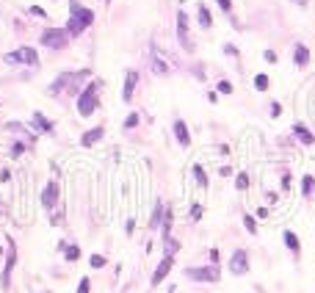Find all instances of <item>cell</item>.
I'll return each mask as SVG.
<instances>
[{"label":"cell","instance_id":"1","mask_svg":"<svg viewBox=\"0 0 315 293\" xmlns=\"http://www.w3.org/2000/svg\"><path fill=\"white\" fill-rule=\"evenodd\" d=\"M91 22H94V11L86 8V6H80L77 0H70V22H67V34L80 36Z\"/></svg>","mask_w":315,"mask_h":293},{"label":"cell","instance_id":"2","mask_svg":"<svg viewBox=\"0 0 315 293\" xmlns=\"http://www.w3.org/2000/svg\"><path fill=\"white\" fill-rule=\"evenodd\" d=\"M100 105V80H91L80 94H77V113L80 116H91Z\"/></svg>","mask_w":315,"mask_h":293},{"label":"cell","instance_id":"3","mask_svg":"<svg viewBox=\"0 0 315 293\" xmlns=\"http://www.w3.org/2000/svg\"><path fill=\"white\" fill-rule=\"evenodd\" d=\"M70 39L72 36L67 34V28H47L42 34V44L50 47V50H64L67 44H70Z\"/></svg>","mask_w":315,"mask_h":293},{"label":"cell","instance_id":"4","mask_svg":"<svg viewBox=\"0 0 315 293\" xmlns=\"http://www.w3.org/2000/svg\"><path fill=\"white\" fill-rule=\"evenodd\" d=\"M185 277L188 279H194V282H218V277H221V274H218V265H202V268H199V265H191V268H185Z\"/></svg>","mask_w":315,"mask_h":293},{"label":"cell","instance_id":"5","mask_svg":"<svg viewBox=\"0 0 315 293\" xmlns=\"http://www.w3.org/2000/svg\"><path fill=\"white\" fill-rule=\"evenodd\" d=\"M6 64H28V67H39V56L34 47H20L14 53H6Z\"/></svg>","mask_w":315,"mask_h":293},{"label":"cell","instance_id":"6","mask_svg":"<svg viewBox=\"0 0 315 293\" xmlns=\"http://www.w3.org/2000/svg\"><path fill=\"white\" fill-rule=\"evenodd\" d=\"M14 263H17V246H14V241L8 238V263H6V268H3V277H0L3 291L11 288V271H14Z\"/></svg>","mask_w":315,"mask_h":293},{"label":"cell","instance_id":"7","mask_svg":"<svg viewBox=\"0 0 315 293\" xmlns=\"http://www.w3.org/2000/svg\"><path fill=\"white\" fill-rule=\"evenodd\" d=\"M230 271L235 274V277H241V274L249 271V255H246L244 249H235L230 257Z\"/></svg>","mask_w":315,"mask_h":293},{"label":"cell","instance_id":"8","mask_svg":"<svg viewBox=\"0 0 315 293\" xmlns=\"http://www.w3.org/2000/svg\"><path fill=\"white\" fill-rule=\"evenodd\" d=\"M172 265H175V257H172V255H163V260L158 263V268H155V274H152V288H158V285L163 282V279L169 277Z\"/></svg>","mask_w":315,"mask_h":293},{"label":"cell","instance_id":"9","mask_svg":"<svg viewBox=\"0 0 315 293\" xmlns=\"http://www.w3.org/2000/svg\"><path fill=\"white\" fill-rule=\"evenodd\" d=\"M177 39H180V44L188 50V53L194 50L188 42V17H185V11H177Z\"/></svg>","mask_w":315,"mask_h":293},{"label":"cell","instance_id":"10","mask_svg":"<svg viewBox=\"0 0 315 293\" xmlns=\"http://www.w3.org/2000/svg\"><path fill=\"white\" fill-rule=\"evenodd\" d=\"M58 183H47V185H44V191H42V205L47 210H53L56 208V202H58Z\"/></svg>","mask_w":315,"mask_h":293},{"label":"cell","instance_id":"11","mask_svg":"<svg viewBox=\"0 0 315 293\" xmlns=\"http://www.w3.org/2000/svg\"><path fill=\"white\" fill-rule=\"evenodd\" d=\"M136 83H139V72H136V70H127V75H125V89H122V100H125V103H130V100H133Z\"/></svg>","mask_w":315,"mask_h":293},{"label":"cell","instance_id":"12","mask_svg":"<svg viewBox=\"0 0 315 293\" xmlns=\"http://www.w3.org/2000/svg\"><path fill=\"white\" fill-rule=\"evenodd\" d=\"M175 139H177V144L180 146H191V133H188V125H185V122H182V119H177L175 125Z\"/></svg>","mask_w":315,"mask_h":293},{"label":"cell","instance_id":"13","mask_svg":"<svg viewBox=\"0 0 315 293\" xmlns=\"http://www.w3.org/2000/svg\"><path fill=\"white\" fill-rule=\"evenodd\" d=\"M105 136V127H91V130L83 133V139H80V146H94L100 139Z\"/></svg>","mask_w":315,"mask_h":293},{"label":"cell","instance_id":"14","mask_svg":"<svg viewBox=\"0 0 315 293\" xmlns=\"http://www.w3.org/2000/svg\"><path fill=\"white\" fill-rule=\"evenodd\" d=\"M293 64L299 67V70H304V67L310 64V50L304 47V44H296L293 47Z\"/></svg>","mask_w":315,"mask_h":293},{"label":"cell","instance_id":"15","mask_svg":"<svg viewBox=\"0 0 315 293\" xmlns=\"http://www.w3.org/2000/svg\"><path fill=\"white\" fill-rule=\"evenodd\" d=\"M293 133H296V139H299L301 144H307V146L315 144V136H313V133H310L304 125H301V122H296V125H293Z\"/></svg>","mask_w":315,"mask_h":293},{"label":"cell","instance_id":"16","mask_svg":"<svg viewBox=\"0 0 315 293\" xmlns=\"http://www.w3.org/2000/svg\"><path fill=\"white\" fill-rule=\"evenodd\" d=\"M34 125L39 133H53V122H50L42 111H34Z\"/></svg>","mask_w":315,"mask_h":293},{"label":"cell","instance_id":"17","mask_svg":"<svg viewBox=\"0 0 315 293\" xmlns=\"http://www.w3.org/2000/svg\"><path fill=\"white\" fill-rule=\"evenodd\" d=\"M163 213H166V208H163V202H155V210H152V216H149V230H158L163 221Z\"/></svg>","mask_w":315,"mask_h":293},{"label":"cell","instance_id":"18","mask_svg":"<svg viewBox=\"0 0 315 293\" xmlns=\"http://www.w3.org/2000/svg\"><path fill=\"white\" fill-rule=\"evenodd\" d=\"M282 238H285V246H287V249L293 252L296 257H299V252H301V244H299V238H296V232H290V230H287V232H282Z\"/></svg>","mask_w":315,"mask_h":293},{"label":"cell","instance_id":"19","mask_svg":"<svg viewBox=\"0 0 315 293\" xmlns=\"http://www.w3.org/2000/svg\"><path fill=\"white\" fill-rule=\"evenodd\" d=\"M152 72H155V75H166V72H169V64L161 61V56H158V53L152 56Z\"/></svg>","mask_w":315,"mask_h":293},{"label":"cell","instance_id":"20","mask_svg":"<svg viewBox=\"0 0 315 293\" xmlns=\"http://www.w3.org/2000/svg\"><path fill=\"white\" fill-rule=\"evenodd\" d=\"M199 25H202V28H210V25H213V17H210L208 6H202V3H199Z\"/></svg>","mask_w":315,"mask_h":293},{"label":"cell","instance_id":"21","mask_svg":"<svg viewBox=\"0 0 315 293\" xmlns=\"http://www.w3.org/2000/svg\"><path fill=\"white\" fill-rule=\"evenodd\" d=\"M194 180L199 188H208V175H205V169L202 166H194Z\"/></svg>","mask_w":315,"mask_h":293},{"label":"cell","instance_id":"22","mask_svg":"<svg viewBox=\"0 0 315 293\" xmlns=\"http://www.w3.org/2000/svg\"><path fill=\"white\" fill-rule=\"evenodd\" d=\"M301 191H304V196H313V194H315V180H313L310 175L301 180Z\"/></svg>","mask_w":315,"mask_h":293},{"label":"cell","instance_id":"23","mask_svg":"<svg viewBox=\"0 0 315 293\" xmlns=\"http://www.w3.org/2000/svg\"><path fill=\"white\" fill-rule=\"evenodd\" d=\"M163 244H166V255H172V257H175V252L180 249V244H177V241H175L172 235H166V238H163Z\"/></svg>","mask_w":315,"mask_h":293},{"label":"cell","instance_id":"24","mask_svg":"<svg viewBox=\"0 0 315 293\" xmlns=\"http://www.w3.org/2000/svg\"><path fill=\"white\" fill-rule=\"evenodd\" d=\"M244 227L249 230V235H257V221H254L249 213H244Z\"/></svg>","mask_w":315,"mask_h":293},{"label":"cell","instance_id":"25","mask_svg":"<svg viewBox=\"0 0 315 293\" xmlns=\"http://www.w3.org/2000/svg\"><path fill=\"white\" fill-rule=\"evenodd\" d=\"M67 260L77 263V260H80V249H77V246H67Z\"/></svg>","mask_w":315,"mask_h":293},{"label":"cell","instance_id":"26","mask_svg":"<svg viewBox=\"0 0 315 293\" xmlns=\"http://www.w3.org/2000/svg\"><path fill=\"white\" fill-rule=\"evenodd\" d=\"M254 89H257V91H266L268 89V75H257V77H254Z\"/></svg>","mask_w":315,"mask_h":293},{"label":"cell","instance_id":"27","mask_svg":"<svg viewBox=\"0 0 315 293\" xmlns=\"http://www.w3.org/2000/svg\"><path fill=\"white\" fill-rule=\"evenodd\" d=\"M235 185H238V191H246V188H249V175H244V172H241V175L235 177Z\"/></svg>","mask_w":315,"mask_h":293},{"label":"cell","instance_id":"28","mask_svg":"<svg viewBox=\"0 0 315 293\" xmlns=\"http://www.w3.org/2000/svg\"><path fill=\"white\" fill-rule=\"evenodd\" d=\"M25 149H28V146L22 144V141H17V144H14V146H11V158H20V155H22V152H25Z\"/></svg>","mask_w":315,"mask_h":293},{"label":"cell","instance_id":"29","mask_svg":"<svg viewBox=\"0 0 315 293\" xmlns=\"http://www.w3.org/2000/svg\"><path fill=\"white\" fill-rule=\"evenodd\" d=\"M89 263H91V268H103V265H105V257H103V255H91Z\"/></svg>","mask_w":315,"mask_h":293},{"label":"cell","instance_id":"30","mask_svg":"<svg viewBox=\"0 0 315 293\" xmlns=\"http://www.w3.org/2000/svg\"><path fill=\"white\" fill-rule=\"evenodd\" d=\"M136 125H139V113H130V116L125 119V127H127V130H133Z\"/></svg>","mask_w":315,"mask_h":293},{"label":"cell","instance_id":"31","mask_svg":"<svg viewBox=\"0 0 315 293\" xmlns=\"http://www.w3.org/2000/svg\"><path fill=\"white\" fill-rule=\"evenodd\" d=\"M89 291H91V282H89V277H83L80 285H77V293H89Z\"/></svg>","mask_w":315,"mask_h":293},{"label":"cell","instance_id":"32","mask_svg":"<svg viewBox=\"0 0 315 293\" xmlns=\"http://www.w3.org/2000/svg\"><path fill=\"white\" fill-rule=\"evenodd\" d=\"M191 219H194V221L202 219V205H191Z\"/></svg>","mask_w":315,"mask_h":293},{"label":"cell","instance_id":"33","mask_svg":"<svg viewBox=\"0 0 315 293\" xmlns=\"http://www.w3.org/2000/svg\"><path fill=\"white\" fill-rule=\"evenodd\" d=\"M263 58H266L268 64H277V53H274V50H266V53H263Z\"/></svg>","mask_w":315,"mask_h":293},{"label":"cell","instance_id":"34","mask_svg":"<svg viewBox=\"0 0 315 293\" xmlns=\"http://www.w3.org/2000/svg\"><path fill=\"white\" fill-rule=\"evenodd\" d=\"M218 91H221V94H230V91H232V83H227V80H221V83H218Z\"/></svg>","mask_w":315,"mask_h":293},{"label":"cell","instance_id":"35","mask_svg":"<svg viewBox=\"0 0 315 293\" xmlns=\"http://www.w3.org/2000/svg\"><path fill=\"white\" fill-rule=\"evenodd\" d=\"M28 14H34V17H47V14H44V8H39V6H31Z\"/></svg>","mask_w":315,"mask_h":293},{"label":"cell","instance_id":"36","mask_svg":"<svg viewBox=\"0 0 315 293\" xmlns=\"http://www.w3.org/2000/svg\"><path fill=\"white\" fill-rule=\"evenodd\" d=\"M218 6H221V11H227V14L232 11V3H230V0H218Z\"/></svg>","mask_w":315,"mask_h":293},{"label":"cell","instance_id":"37","mask_svg":"<svg viewBox=\"0 0 315 293\" xmlns=\"http://www.w3.org/2000/svg\"><path fill=\"white\" fill-rule=\"evenodd\" d=\"M280 113H282V105L274 103V105H271V116H280Z\"/></svg>","mask_w":315,"mask_h":293},{"label":"cell","instance_id":"38","mask_svg":"<svg viewBox=\"0 0 315 293\" xmlns=\"http://www.w3.org/2000/svg\"><path fill=\"white\" fill-rule=\"evenodd\" d=\"M210 263L218 265V249H210Z\"/></svg>","mask_w":315,"mask_h":293},{"label":"cell","instance_id":"39","mask_svg":"<svg viewBox=\"0 0 315 293\" xmlns=\"http://www.w3.org/2000/svg\"><path fill=\"white\" fill-rule=\"evenodd\" d=\"M224 53H227V56H232V58H235V56H238V50H235V47H232V44H227V47H224Z\"/></svg>","mask_w":315,"mask_h":293}]
</instances>
